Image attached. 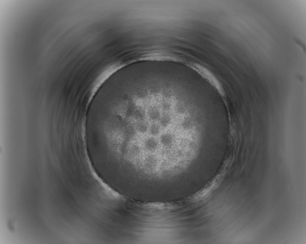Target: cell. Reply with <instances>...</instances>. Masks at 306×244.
<instances>
[{
	"label": "cell",
	"mask_w": 306,
	"mask_h": 244,
	"mask_svg": "<svg viewBox=\"0 0 306 244\" xmlns=\"http://www.w3.org/2000/svg\"><path fill=\"white\" fill-rule=\"evenodd\" d=\"M158 92L129 93L111 100L100 126L104 151L147 169H163L179 162L183 155L179 122L168 92Z\"/></svg>",
	"instance_id": "cell-1"
}]
</instances>
